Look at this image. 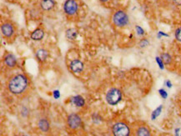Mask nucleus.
Returning a JSON list of instances; mask_svg holds the SVG:
<instances>
[{
	"label": "nucleus",
	"instance_id": "nucleus-14",
	"mask_svg": "<svg viewBox=\"0 0 181 136\" xmlns=\"http://www.w3.org/2000/svg\"><path fill=\"white\" fill-rule=\"evenodd\" d=\"M38 126L39 130L43 132H47L49 130V123L46 119H41L38 122Z\"/></svg>",
	"mask_w": 181,
	"mask_h": 136
},
{
	"label": "nucleus",
	"instance_id": "nucleus-19",
	"mask_svg": "<svg viewBox=\"0 0 181 136\" xmlns=\"http://www.w3.org/2000/svg\"><path fill=\"white\" fill-rule=\"evenodd\" d=\"M175 39L177 41L181 42V27L176 29L175 33Z\"/></svg>",
	"mask_w": 181,
	"mask_h": 136
},
{
	"label": "nucleus",
	"instance_id": "nucleus-5",
	"mask_svg": "<svg viewBox=\"0 0 181 136\" xmlns=\"http://www.w3.org/2000/svg\"><path fill=\"white\" fill-rule=\"evenodd\" d=\"M78 3H76L75 0H66L64 3V10L65 14L68 15H74L78 11Z\"/></svg>",
	"mask_w": 181,
	"mask_h": 136
},
{
	"label": "nucleus",
	"instance_id": "nucleus-20",
	"mask_svg": "<svg viewBox=\"0 0 181 136\" xmlns=\"http://www.w3.org/2000/svg\"><path fill=\"white\" fill-rule=\"evenodd\" d=\"M149 41H148L147 39H142L141 41H140V43H139V46L141 48H144V47H146L147 45H149Z\"/></svg>",
	"mask_w": 181,
	"mask_h": 136
},
{
	"label": "nucleus",
	"instance_id": "nucleus-18",
	"mask_svg": "<svg viewBox=\"0 0 181 136\" xmlns=\"http://www.w3.org/2000/svg\"><path fill=\"white\" fill-rule=\"evenodd\" d=\"M161 109H162V105H160L159 107V108H157L154 110V111L152 113V120H155L157 117L159 116V114H160V112H161Z\"/></svg>",
	"mask_w": 181,
	"mask_h": 136
},
{
	"label": "nucleus",
	"instance_id": "nucleus-17",
	"mask_svg": "<svg viewBox=\"0 0 181 136\" xmlns=\"http://www.w3.org/2000/svg\"><path fill=\"white\" fill-rule=\"evenodd\" d=\"M160 58L162 59V61L164 64H170L172 63V57L170 56V54L167 53H162L160 55Z\"/></svg>",
	"mask_w": 181,
	"mask_h": 136
},
{
	"label": "nucleus",
	"instance_id": "nucleus-3",
	"mask_svg": "<svg viewBox=\"0 0 181 136\" xmlns=\"http://www.w3.org/2000/svg\"><path fill=\"white\" fill-rule=\"evenodd\" d=\"M122 99V93L119 89L113 88L109 89L106 94V101L110 105H116L120 103Z\"/></svg>",
	"mask_w": 181,
	"mask_h": 136
},
{
	"label": "nucleus",
	"instance_id": "nucleus-15",
	"mask_svg": "<svg viewBox=\"0 0 181 136\" xmlns=\"http://www.w3.org/2000/svg\"><path fill=\"white\" fill-rule=\"evenodd\" d=\"M71 102L74 105L78 106V107H82L85 104L84 100L83 99V97H81L80 95H76V96H74V97L71 98Z\"/></svg>",
	"mask_w": 181,
	"mask_h": 136
},
{
	"label": "nucleus",
	"instance_id": "nucleus-28",
	"mask_svg": "<svg viewBox=\"0 0 181 136\" xmlns=\"http://www.w3.org/2000/svg\"><path fill=\"white\" fill-rule=\"evenodd\" d=\"M179 107H180V108H181V100H180V101H179Z\"/></svg>",
	"mask_w": 181,
	"mask_h": 136
},
{
	"label": "nucleus",
	"instance_id": "nucleus-11",
	"mask_svg": "<svg viewBox=\"0 0 181 136\" xmlns=\"http://www.w3.org/2000/svg\"><path fill=\"white\" fill-rule=\"evenodd\" d=\"M4 63L9 68H14L17 64V60H16V58L14 57V55L9 53L4 57Z\"/></svg>",
	"mask_w": 181,
	"mask_h": 136
},
{
	"label": "nucleus",
	"instance_id": "nucleus-24",
	"mask_svg": "<svg viewBox=\"0 0 181 136\" xmlns=\"http://www.w3.org/2000/svg\"><path fill=\"white\" fill-rule=\"evenodd\" d=\"M173 3L176 6H181V0H173Z\"/></svg>",
	"mask_w": 181,
	"mask_h": 136
},
{
	"label": "nucleus",
	"instance_id": "nucleus-22",
	"mask_svg": "<svg viewBox=\"0 0 181 136\" xmlns=\"http://www.w3.org/2000/svg\"><path fill=\"white\" fill-rule=\"evenodd\" d=\"M156 61H157V63H158V64L159 65V67H160V69L161 70H163L164 69V63H163V61H162V59L160 58H159V57H157L156 58Z\"/></svg>",
	"mask_w": 181,
	"mask_h": 136
},
{
	"label": "nucleus",
	"instance_id": "nucleus-27",
	"mask_svg": "<svg viewBox=\"0 0 181 136\" xmlns=\"http://www.w3.org/2000/svg\"><path fill=\"white\" fill-rule=\"evenodd\" d=\"M100 2H102V3H105V2H107V1H109V0H99Z\"/></svg>",
	"mask_w": 181,
	"mask_h": 136
},
{
	"label": "nucleus",
	"instance_id": "nucleus-2",
	"mask_svg": "<svg viewBox=\"0 0 181 136\" xmlns=\"http://www.w3.org/2000/svg\"><path fill=\"white\" fill-rule=\"evenodd\" d=\"M128 21L129 19H128V14L124 10H118L113 15V23L115 26L120 28H123L128 25Z\"/></svg>",
	"mask_w": 181,
	"mask_h": 136
},
{
	"label": "nucleus",
	"instance_id": "nucleus-7",
	"mask_svg": "<svg viewBox=\"0 0 181 136\" xmlns=\"http://www.w3.org/2000/svg\"><path fill=\"white\" fill-rule=\"evenodd\" d=\"M134 134L137 136H149L151 130L146 124H140L134 130Z\"/></svg>",
	"mask_w": 181,
	"mask_h": 136
},
{
	"label": "nucleus",
	"instance_id": "nucleus-10",
	"mask_svg": "<svg viewBox=\"0 0 181 136\" xmlns=\"http://www.w3.org/2000/svg\"><path fill=\"white\" fill-rule=\"evenodd\" d=\"M55 5L54 0H42L40 2V7L44 11H49L53 9Z\"/></svg>",
	"mask_w": 181,
	"mask_h": 136
},
{
	"label": "nucleus",
	"instance_id": "nucleus-6",
	"mask_svg": "<svg viewBox=\"0 0 181 136\" xmlns=\"http://www.w3.org/2000/svg\"><path fill=\"white\" fill-rule=\"evenodd\" d=\"M81 123V118L79 115L77 114H69L67 118V125L69 128L71 130H76L80 127Z\"/></svg>",
	"mask_w": 181,
	"mask_h": 136
},
{
	"label": "nucleus",
	"instance_id": "nucleus-25",
	"mask_svg": "<svg viewBox=\"0 0 181 136\" xmlns=\"http://www.w3.org/2000/svg\"><path fill=\"white\" fill-rule=\"evenodd\" d=\"M59 97V91H54V98H55V99H58Z\"/></svg>",
	"mask_w": 181,
	"mask_h": 136
},
{
	"label": "nucleus",
	"instance_id": "nucleus-16",
	"mask_svg": "<svg viewBox=\"0 0 181 136\" xmlns=\"http://www.w3.org/2000/svg\"><path fill=\"white\" fill-rule=\"evenodd\" d=\"M78 30L75 28H69L66 31V37L69 40H75L78 37Z\"/></svg>",
	"mask_w": 181,
	"mask_h": 136
},
{
	"label": "nucleus",
	"instance_id": "nucleus-12",
	"mask_svg": "<svg viewBox=\"0 0 181 136\" xmlns=\"http://www.w3.org/2000/svg\"><path fill=\"white\" fill-rule=\"evenodd\" d=\"M44 36V31L43 30L42 28H37L35 30L31 33V39L33 40H35V41H39L43 39Z\"/></svg>",
	"mask_w": 181,
	"mask_h": 136
},
{
	"label": "nucleus",
	"instance_id": "nucleus-13",
	"mask_svg": "<svg viewBox=\"0 0 181 136\" xmlns=\"http://www.w3.org/2000/svg\"><path fill=\"white\" fill-rule=\"evenodd\" d=\"M48 53L46 49H40L36 52V57L40 62H44L47 59Z\"/></svg>",
	"mask_w": 181,
	"mask_h": 136
},
{
	"label": "nucleus",
	"instance_id": "nucleus-21",
	"mask_svg": "<svg viewBox=\"0 0 181 136\" xmlns=\"http://www.w3.org/2000/svg\"><path fill=\"white\" fill-rule=\"evenodd\" d=\"M135 28H136L137 33H138V34H139V35H143V34L145 33V31H144V29H143L140 26H138V25H137L136 27H135Z\"/></svg>",
	"mask_w": 181,
	"mask_h": 136
},
{
	"label": "nucleus",
	"instance_id": "nucleus-23",
	"mask_svg": "<svg viewBox=\"0 0 181 136\" xmlns=\"http://www.w3.org/2000/svg\"><path fill=\"white\" fill-rule=\"evenodd\" d=\"M159 95H161L162 98H164V99H166V98H167V93H166L165 90H164V89H159Z\"/></svg>",
	"mask_w": 181,
	"mask_h": 136
},
{
	"label": "nucleus",
	"instance_id": "nucleus-4",
	"mask_svg": "<svg viewBox=\"0 0 181 136\" xmlns=\"http://www.w3.org/2000/svg\"><path fill=\"white\" fill-rule=\"evenodd\" d=\"M113 134L115 136H128L130 134V130L124 123H117L113 126Z\"/></svg>",
	"mask_w": 181,
	"mask_h": 136
},
{
	"label": "nucleus",
	"instance_id": "nucleus-26",
	"mask_svg": "<svg viewBox=\"0 0 181 136\" xmlns=\"http://www.w3.org/2000/svg\"><path fill=\"white\" fill-rule=\"evenodd\" d=\"M166 83H167V85L169 88H170V87L172 86V84H171V83H170V81H167V82H166Z\"/></svg>",
	"mask_w": 181,
	"mask_h": 136
},
{
	"label": "nucleus",
	"instance_id": "nucleus-8",
	"mask_svg": "<svg viewBox=\"0 0 181 136\" xmlns=\"http://www.w3.org/2000/svg\"><path fill=\"white\" fill-rule=\"evenodd\" d=\"M1 32L3 33V35L6 38H10L14 35V28L11 23L6 22L2 24L1 26Z\"/></svg>",
	"mask_w": 181,
	"mask_h": 136
},
{
	"label": "nucleus",
	"instance_id": "nucleus-9",
	"mask_svg": "<svg viewBox=\"0 0 181 136\" xmlns=\"http://www.w3.org/2000/svg\"><path fill=\"white\" fill-rule=\"evenodd\" d=\"M69 69L73 73H80L84 70V64L78 59H74L69 64Z\"/></svg>",
	"mask_w": 181,
	"mask_h": 136
},
{
	"label": "nucleus",
	"instance_id": "nucleus-1",
	"mask_svg": "<svg viewBox=\"0 0 181 136\" xmlns=\"http://www.w3.org/2000/svg\"><path fill=\"white\" fill-rule=\"evenodd\" d=\"M28 87V79L23 74H17L10 79L8 89L13 95H20Z\"/></svg>",
	"mask_w": 181,
	"mask_h": 136
}]
</instances>
